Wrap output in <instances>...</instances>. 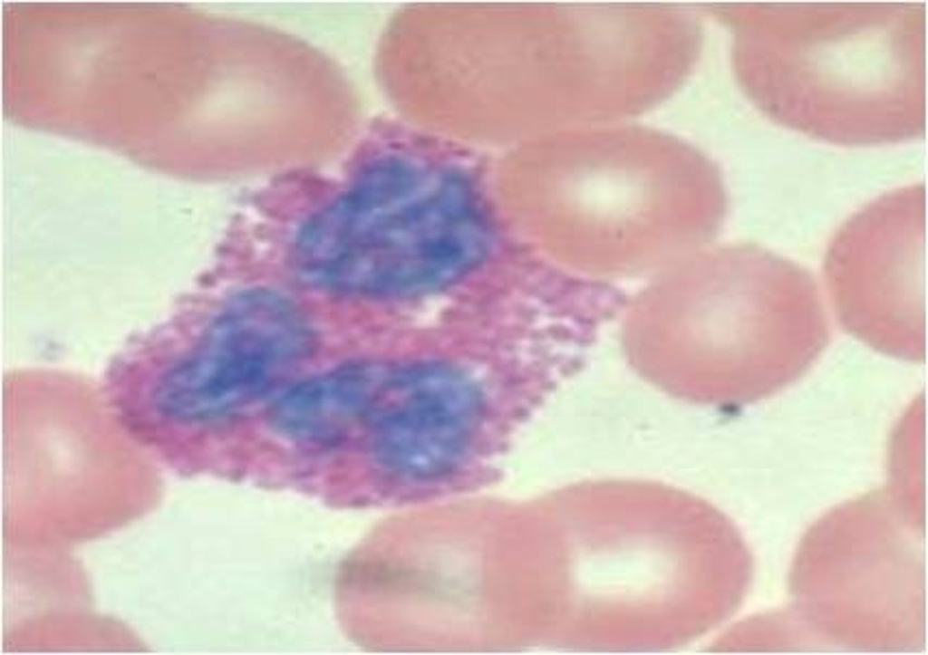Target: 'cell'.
I'll use <instances>...</instances> for the list:
<instances>
[{
	"label": "cell",
	"mask_w": 928,
	"mask_h": 655,
	"mask_svg": "<svg viewBox=\"0 0 928 655\" xmlns=\"http://www.w3.org/2000/svg\"><path fill=\"white\" fill-rule=\"evenodd\" d=\"M823 269L846 331L880 352L924 360L923 188L897 190L853 215L831 239Z\"/></svg>",
	"instance_id": "3"
},
{
	"label": "cell",
	"mask_w": 928,
	"mask_h": 655,
	"mask_svg": "<svg viewBox=\"0 0 928 655\" xmlns=\"http://www.w3.org/2000/svg\"><path fill=\"white\" fill-rule=\"evenodd\" d=\"M391 369L368 429L376 458L410 477L449 471L464 456L477 424L476 389L462 373L442 364Z\"/></svg>",
	"instance_id": "5"
},
{
	"label": "cell",
	"mask_w": 928,
	"mask_h": 655,
	"mask_svg": "<svg viewBox=\"0 0 928 655\" xmlns=\"http://www.w3.org/2000/svg\"><path fill=\"white\" fill-rule=\"evenodd\" d=\"M415 173L372 174L311 217L295 242L311 282L365 296L410 295L463 277L489 246L460 187H421Z\"/></svg>",
	"instance_id": "2"
},
{
	"label": "cell",
	"mask_w": 928,
	"mask_h": 655,
	"mask_svg": "<svg viewBox=\"0 0 928 655\" xmlns=\"http://www.w3.org/2000/svg\"><path fill=\"white\" fill-rule=\"evenodd\" d=\"M633 370L679 400L742 406L798 380L830 338L818 287L798 264L755 244L691 255L627 304Z\"/></svg>",
	"instance_id": "1"
},
{
	"label": "cell",
	"mask_w": 928,
	"mask_h": 655,
	"mask_svg": "<svg viewBox=\"0 0 928 655\" xmlns=\"http://www.w3.org/2000/svg\"><path fill=\"white\" fill-rule=\"evenodd\" d=\"M385 370L384 363L353 362L302 380L276 402L273 426L287 438L312 443L368 427Z\"/></svg>",
	"instance_id": "6"
},
{
	"label": "cell",
	"mask_w": 928,
	"mask_h": 655,
	"mask_svg": "<svg viewBox=\"0 0 928 655\" xmlns=\"http://www.w3.org/2000/svg\"><path fill=\"white\" fill-rule=\"evenodd\" d=\"M312 345L308 323L291 302L266 289L242 293L195 352L160 373L150 392L153 411L168 424L237 411L302 361Z\"/></svg>",
	"instance_id": "4"
}]
</instances>
